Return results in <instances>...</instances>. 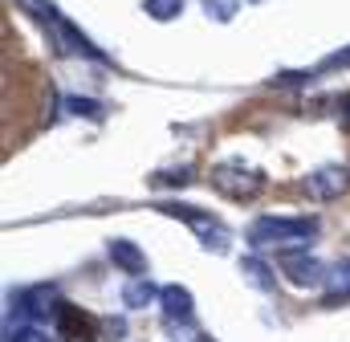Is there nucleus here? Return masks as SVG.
Masks as SVG:
<instances>
[{"label": "nucleus", "mask_w": 350, "mask_h": 342, "mask_svg": "<svg viewBox=\"0 0 350 342\" xmlns=\"http://www.w3.org/2000/svg\"><path fill=\"white\" fill-rule=\"evenodd\" d=\"M318 237V220L314 216H257L245 233V241L253 249H289V245H310Z\"/></svg>", "instance_id": "1"}, {"label": "nucleus", "mask_w": 350, "mask_h": 342, "mask_svg": "<svg viewBox=\"0 0 350 342\" xmlns=\"http://www.w3.org/2000/svg\"><path fill=\"white\" fill-rule=\"evenodd\" d=\"M212 187L228 200H253L265 192V171L253 163H241V159H228L212 168Z\"/></svg>", "instance_id": "2"}, {"label": "nucleus", "mask_w": 350, "mask_h": 342, "mask_svg": "<svg viewBox=\"0 0 350 342\" xmlns=\"http://www.w3.org/2000/svg\"><path fill=\"white\" fill-rule=\"evenodd\" d=\"M163 216H175V220H183L196 237H200V245L208 249V253H224L228 249V228H224V220H216L212 212H200V208H183V204H155Z\"/></svg>", "instance_id": "3"}, {"label": "nucleus", "mask_w": 350, "mask_h": 342, "mask_svg": "<svg viewBox=\"0 0 350 342\" xmlns=\"http://www.w3.org/2000/svg\"><path fill=\"white\" fill-rule=\"evenodd\" d=\"M277 269H281V277H285L289 285H297V289H314V285L326 281V265L314 253H306V249H285L281 261H277Z\"/></svg>", "instance_id": "4"}, {"label": "nucleus", "mask_w": 350, "mask_h": 342, "mask_svg": "<svg viewBox=\"0 0 350 342\" xmlns=\"http://www.w3.org/2000/svg\"><path fill=\"white\" fill-rule=\"evenodd\" d=\"M350 187V168H342V163H326V168L310 171L306 175V192L314 196V200H338L342 192Z\"/></svg>", "instance_id": "5"}, {"label": "nucleus", "mask_w": 350, "mask_h": 342, "mask_svg": "<svg viewBox=\"0 0 350 342\" xmlns=\"http://www.w3.org/2000/svg\"><path fill=\"white\" fill-rule=\"evenodd\" d=\"M53 326H57V334H62L66 342H94V339H98V322L90 318L86 310L70 306V302H62V310H57Z\"/></svg>", "instance_id": "6"}, {"label": "nucleus", "mask_w": 350, "mask_h": 342, "mask_svg": "<svg viewBox=\"0 0 350 342\" xmlns=\"http://www.w3.org/2000/svg\"><path fill=\"white\" fill-rule=\"evenodd\" d=\"M106 253L114 261V269H122L126 277H147V273H151L147 253H143L131 237H110V241H106Z\"/></svg>", "instance_id": "7"}, {"label": "nucleus", "mask_w": 350, "mask_h": 342, "mask_svg": "<svg viewBox=\"0 0 350 342\" xmlns=\"http://www.w3.org/2000/svg\"><path fill=\"white\" fill-rule=\"evenodd\" d=\"M159 310H163V318L167 322H187L191 314H196V298H191V289L187 285H159Z\"/></svg>", "instance_id": "8"}, {"label": "nucleus", "mask_w": 350, "mask_h": 342, "mask_svg": "<svg viewBox=\"0 0 350 342\" xmlns=\"http://www.w3.org/2000/svg\"><path fill=\"white\" fill-rule=\"evenodd\" d=\"M16 306H21V314H29V318H57L62 298H57V289H49V285H33V289H25V293L16 298Z\"/></svg>", "instance_id": "9"}, {"label": "nucleus", "mask_w": 350, "mask_h": 342, "mask_svg": "<svg viewBox=\"0 0 350 342\" xmlns=\"http://www.w3.org/2000/svg\"><path fill=\"white\" fill-rule=\"evenodd\" d=\"M241 277L249 281V285H257L261 293H269V289H277V273L265 265L261 256H245L241 261Z\"/></svg>", "instance_id": "10"}, {"label": "nucleus", "mask_w": 350, "mask_h": 342, "mask_svg": "<svg viewBox=\"0 0 350 342\" xmlns=\"http://www.w3.org/2000/svg\"><path fill=\"white\" fill-rule=\"evenodd\" d=\"M326 302H347L350 298V261H338L326 269Z\"/></svg>", "instance_id": "11"}, {"label": "nucleus", "mask_w": 350, "mask_h": 342, "mask_svg": "<svg viewBox=\"0 0 350 342\" xmlns=\"http://www.w3.org/2000/svg\"><path fill=\"white\" fill-rule=\"evenodd\" d=\"M122 302L131 306V310H143V306H151V302H159V289L147 281V277H135L126 289H122Z\"/></svg>", "instance_id": "12"}, {"label": "nucleus", "mask_w": 350, "mask_h": 342, "mask_svg": "<svg viewBox=\"0 0 350 342\" xmlns=\"http://www.w3.org/2000/svg\"><path fill=\"white\" fill-rule=\"evenodd\" d=\"M143 12L151 21H175L183 12V0H143Z\"/></svg>", "instance_id": "13"}, {"label": "nucleus", "mask_w": 350, "mask_h": 342, "mask_svg": "<svg viewBox=\"0 0 350 342\" xmlns=\"http://www.w3.org/2000/svg\"><path fill=\"white\" fill-rule=\"evenodd\" d=\"M16 4H25V12H29V16H37V21H45L49 29L62 21V12H57V4H53V0H16Z\"/></svg>", "instance_id": "14"}, {"label": "nucleus", "mask_w": 350, "mask_h": 342, "mask_svg": "<svg viewBox=\"0 0 350 342\" xmlns=\"http://www.w3.org/2000/svg\"><path fill=\"white\" fill-rule=\"evenodd\" d=\"M204 12H208V21L228 25V21L241 12V0H204Z\"/></svg>", "instance_id": "15"}, {"label": "nucleus", "mask_w": 350, "mask_h": 342, "mask_svg": "<svg viewBox=\"0 0 350 342\" xmlns=\"http://www.w3.org/2000/svg\"><path fill=\"white\" fill-rule=\"evenodd\" d=\"M8 342H49V334H45V330H37V326H21V330H12V334H8Z\"/></svg>", "instance_id": "16"}, {"label": "nucleus", "mask_w": 350, "mask_h": 342, "mask_svg": "<svg viewBox=\"0 0 350 342\" xmlns=\"http://www.w3.org/2000/svg\"><path fill=\"white\" fill-rule=\"evenodd\" d=\"M155 183H179V187H183V183H191V168H179V171H163V175H155Z\"/></svg>", "instance_id": "17"}, {"label": "nucleus", "mask_w": 350, "mask_h": 342, "mask_svg": "<svg viewBox=\"0 0 350 342\" xmlns=\"http://www.w3.org/2000/svg\"><path fill=\"white\" fill-rule=\"evenodd\" d=\"M70 110H74V114H98V102H90V98H70Z\"/></svg>", "instance_id": "18"}, {"label": "nucleus", "mask_w": 350, "mask_h": 342, "mask_svg": "<svg viewBox=\"0 0 350 342\" xmlns=\"http://www.w3.org/2000/svg\"><path fill=\"white\" fill-rule=\"evenodd\" d=\"M191 342H216V339H212V334H196Z\"/></svg>", "instance_id": "19"}, {"label": "nucleus", "mask_w": 350, "mask_h": 342, "mask_svg": "<svg viewBox=\"0 0 350 342\" xmlns=\"http://www.w3.org/2000/svg\"><path fill=\"white\" fill-rule=\"evenodd\" d=\"M249 4H261V0H249Z\"/></svg>", "instance_id": "20"}]
</instances>
